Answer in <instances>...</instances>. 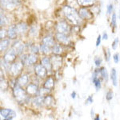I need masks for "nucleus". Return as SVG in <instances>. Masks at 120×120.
Returning <instances> with one entry per match:
<instances>
[{
  "label": "nucleus",
  "instance_id": "obj_1",
  "mask_svg": "<svg viewBox=\"0 0 120 120\" xmlns=\"http://www.w3.org/2000/svg\"><path fill=\"white\" fill-rule=\"evenodd\" d=\"M63 13H64L66 18L73 24L79 25L81 23V17L79 16V14L74 8L69 7V6H65L63 7Z\"/></svg>",
  "mask_w": 120,
  "mask_h": 120
},
{
  "label": "nucleus",
  "instance_id": "obj_2",
  "mask_svg": "<svg viewBox=\"0 0 120 120\" xmlns=\"http://www.w3.org/2000/svg\"><path fill=\"white\" fill-rule=\"evenodd\" d=\"M13 95H14L15 98L19 103L26 102V100L28 99L29 96L26 90L22 88V86H19L18 84H16L13 87Z\"/></svg>",
  "mask_w": 120,
  "mask_h": 120
},
{
  "label": "nucleus",
  "instance_id": "obj_3",
  "mask_svg": "<svg viewBox=\"0 0 120 120\" xmlns=\"http://www.w3.org/2000/svg\"><path fill=\"white\" fill-rule=\"evenodd\" d=\"M23 64H24V63H23L22 61H18V62H15V63H12V64L11 65V68H10V71H11L12 75L17 76V75H19L20 74L23 68Z\"/></svg>",
  "mask_w": 120,
  "mask_h": 120
},
{
  "label": "nucleus",
  "instance_id": "obj_4",
  "mask_svg": "<svg viewBox=\"0 0 120 120\" xmlns=\"http://www.w3.org/2000/svg\"><path fill=\"white\" fill-rule=\"evenodd\" d=\"M26 91L29 96L34 97V96L38 95V94H39V89H38L37 84H35V83H30V84L26 86Z\"/></svg>",
  "mask_w": 120,
  "mask_h": 120
},
{
  "label": "nucleus",
  "instance_id": "obj_5",
  "mask_svg": "<svg viewBox=\"0 0 120 120\" xmlns=\"http://www.w3.org/2000/svg\"><path fill=\"white\" fill-rule=\"evenodd\" d=\"M51 63H52V69L55 71H58L61 68L62 64H63V59L62 57H60L59 55H55L51 57Z\"/></svg>",
  "mask_w": 120,
  "mask_h": 120
},
{
  "label": "nucleus",
  "instance_id": "obj_6",
  "mask_svg": "<svg viewBox=\"0 0 120 120\" xmlns=\"http://www.w3.org/2000/svg\"><path fill=\"white\" fill-rule=\"evenodd\" d=\"M0 114H1L2 117L4 119H12L15 117H16V113L11 109H8V108H2L0 110Z\"/></svg>",
  "mask_w": 120,
  "mask_h": 120
},
{
  "label": "nucleus",
  "instance_id": "obj_7",
  "mask_svg": "<svg viewBox=\"0 0 120 120\" xmlns=\"http://www.w3.org/2000/svg\"><path fill=\"white\" fill-rule=\"evenodd\" d=\"M19 0H1V6L6 9H13L17 6Z\"/></svg>",
  "mask_w": 120,
  "mask_h": 120
},
{
  "label": "nucleus",
  "instance_id": "obj_8",
  "mask_svg": "<svg viewBox=\"0 0 120 120\" xmlns=\"http://www.w3.org/2000/svg\"><path fill=\"white\" fill-rule=\"evenodd\" d=\"M34 73L40 78H44L46 75V69L42 64H37L34 66Z\"/></svg>",
  "mask_w": 120,
  "mask_h": 120
},
{
  "label": "nucleus",
  "instance_id": "obj_9",
  "mask_svg": "<svg viewBox=\"0 0 120 120\" xmlns=\"http://www.w3.org/2000/svg\"><path fill=\"white\" fill-rule=\"evenodd\" d=\"M56 30L58 33L67 34L69 32V26L65 22H59L56 26Z\"/></svg>",
  "mask_w": 120,
  "mask_h": 120
},
{
  "label": "nucleus",
  "instance_id": "obj_10",
  "mask_svg": "<svg viewBox=\"0 0 120 120\" xmlns=\"http://www.w3.org/2000/svg\"><path fill=\"white\" fill-rule=\"evenodd\" d=\"M36 61H37V56L35 55V54H30V55H26L24 64L26 66H31L34 64Z\"/></svg>",
  "mask_w": 120,
  "mask_h": 120
},
{
  "label": "nucleus",
  "instance_id": "obj_11",
  "mask_svg": "<svg viewBox=\"0 0 120 120\" xmlns=\"http://www.w3.org/2000/svg\"><path fill=\"white\" fill-rule=\"evenodd\" d=\"M11 49H12L17 55H19V54L22 53L23 49H24V44L21 41H16L14 43V45L12 46Z\"/></svg>",
  "mask_w": 120,
  "mask_h": 120
},
{
  "label": "nucleus",
  "instance_id": "obj_12",
  "mask_svg": "<svg viewBox=\"0 0 120 120\" xmlns=\"http://www.w3.org/2000/svg\"><path fill=\"white\" fill-rule=\"evenodd\" d=\"M79 16L81 17V19H90L92 18V15L90 14V12L85 7H82L79 9Z\"/></svg>",
  "mask_w": 120,
  "mask_h": 120
},
{
  "label": "nucleus",
  "instance_id": "obj_13",
  "mask_svg": "<svg viewBox=\"0 0 120 120\" xmlns=\"http://www.w3.org/2000/svg\"><path fill=\"white\" fill-rule=\"evenodd\" d=\"M18 55L15 52L13 51L12 49H11L8 52H7L6 53V55H4V60L5 61H7V63H11V62H13L14 60L16 59V56Z\"/></svg>",
  "mask_w": 120,
  "mask_h": 120
},
{
  "label": "nucleus",
  "instance_id": "obj_14",
  "mask_svg": "<svg viewBox=\"0 0 120 120\" xmlns=\"http://www.w3.org/2000/svg\"><path fill=\"white\" fill-rule=\"evenodd\" d=\"M56 38L57 40L59 41L60 43L62 44H64V45H67L70 42L69 38L67 36V34H61V33H57L55 35Z\"/></svg>",
  "mask_w": 120,
  "mask_h": 120
},
{
  "label": "nucleus",
  "instance_id": "obj_15",
  "mask_svg": "<svg viewBox=\"0 0 120 120\" xmlns=\"http://www.w3.org/2000/svg\"><path fill=\"white\" fill-rule=\"evenodd\" d=\"M29 81V76L27 75H22L17 79V84L21 86H25L27 85Z\"/></svg>",
  "mask_w": 120,
  "mask_h": 120
},
{
  "label": "nucleus",
  "instance_id": "obj_16",
  "mask_svg": "<svg viewBox=\"0 0 120 120\" xmlns=\"http://www.w3.org/2000/svg\"><path fill=\"white\" fill-rule=\"evenodd\" d=\"M17 34H18V31H17V29H16L15 25L10 26L8 30H7V36H8V38H11V39H14V38H16Z\"/></svg>",
  "mask_w": 120,
  "mask_h": 120
},
{
  "label": "nucleus",
  "instance_id": "obj_17",
  "mask_svg": "<svg viewBox=\"0 0 120 120\" xmlns=\"http://www.w3.org/2000/svg\"><path fill=\"white\" fill-rule=\"evenodd\" d=\"M41 64L43 66L46 70H51L52 69V63L51 59L48 57H44L43 59L41 60Z\"/></svg>",
  "mask_w": 120,
  "mask_h": 120
},
{
  "label": "nucleus",
  "instance_id": "obj_18",
  "mask_svg": "<svg viewBox=\"0 0 120 120\" xmlns=\"http://www.w3.org/2000/svg\"><path fill=\"white\" fill-rule=\"evenodd\" d=\"M54 86H55V81H54V79L52 77H49L44 82L43 87H45L46 89H49V90H52L54 88Z\"/></svg>",
  "mask_w": 120,
  "mask_h": 120
},
{
  "label": "nucleus",
  "instance_id": "obj_19",
  "mask_svg": "<svg viewBox=\"0 0 120 120\" xmlns=\"http://www.w3.org/2000/svg\"><path fill=\"white\" fill-rule=\"evenodd\" d=\"M42 43L51 47V46H53L55 45V41H54V38L51 36H46L42 39Z\"/></svg>",
  "mask_w": 120,
  "mask_h": 120
},
{
  "label": "nucleus",
  "instance_id": "obj_20",
  "mask_svg": "<svg viewBox=\"0 0 120 120\" xmlns=\"http://www.w3.org/2000/svg\"><path fill=\"white\" fill-rule=\"evenodd\" d=\"M78 3L82 7H90L95 3V0H77Z\"/></svg>",
  "mask_w": 120,
  "mask_h": 120
},
{
  "label": "nucleus",
  "instance_id": "obj_21",
  "mask_svg": "<svg viewBox=\"0 0 120 120\" xmlns=\"http://www.w3.org/2000/svg\"><path fill=\"white\" fill-rule=\"evenodd\" d=\"M18 33H23L27 30V25L25 22H19L17 25H15Z\"/></svg>",
  "mask_w": 120,
  "mask_h": 120
},
{
  "label": "nucleus",
  "instance_id": "obj_22",
  "mask_svg": "<svg viewBox=\"0 0 120 120\" xmlns=\"http://www.w3.org/2000/svg\"><path fill=\"white\" fill-rule=\"evenodd\" d=\"M9 45H10L9 39H2L1 42H0V51L2 52H4L8 48Z\"/></svg>",
  "mask_w": 120,
  "mask_h": 120
},
{
  "label": "nucleus",
  "instance_id": "obj_23",
  "mask_svg": "<svg viewBox=\"0 0 120 120\" xmlns=\"http://www.w3.org/2000/svg\"><path fill=\"white\" fill-rule=\"evenodd\" d=\"M33 102H34V104L36 106H41L44 104V97L40 96V95L35 96V98H34Z\"/></svg>",
  "mask_w": 120,
  "mask_h": 120
},
{
  "label": "nucleus",
  "instance_id": "obj_24",
  "mask_svg": "<svg viewBox=\"0 0 120 120\" xmlns=\"http://www.w3.org/2000/svg\"><path fill=\"white\" fill-rule=\"evenodd\" d=\"M111 79L115 86H117V71L115 68H112L111 71Z\"/></svg>",
  "mask_w": 120,
  "mask_h": 120
},
{
  "label": "nucleus",
  "instance_id": "obj_25",
  "mask_svg": "<svg viewBox=\"0 0 120 120\" xmlns=\"http://www.w3.org/2000/svg\"><path fill=\"white\" fill-rule=\"evenodd\" d=\"M51 51L54 55H59V54H61L63 52V48L59 44H55V45L52 46Z\"/></svg>",
  "mask_w": 120,
  "mask_h": 120
},
{
  "label": "nucleus",
  "instance_id": "obj_26",
  "mask_svg": "<svg viewBox=\"0 0 120 120\" xmlns=\"http://www.w3.org/2000/svg\"><path fill=\"white\" fill-rule=\"evenodd\" d=\"M39 50H40V51H41L42 53L45 54V55H48V54L51 51L50 46H46V45H45V44H42V45H40Z\"/></svg>",
  "mask_w": 120,
  "mask_h": 120
},
{
  "label": "nucleus",
  "instance_id": "obj_27",
  "mask_svg": "<svg viewBox=\"0 0 120 120\" xmlns=\"http://www.w3.org/2000/svg\"><path fill=\"white\" fill-rule=\"evenodd\" d=\"M99 73H100V75L102 77V79H103L106 82H107V81H108V77H109V76H108L107 71H106V69L105 68V67H102V68H100Z\"/></svg>",
  "mask_w": 120,
  "mask_h": 120
},
{
  "label": "nucleus",
  "instance_id": "obj_28",
  "mask_svg": "<svg viewBox=\"0 0 120 120\" xmlns=\"http://www.w3.org/2000/svg\"><path fill=\"white\" fill-rule=\"evenodd\" d=\"M54 102V98L51 95H46L44 97V104L46 106H51Z\"/></svg>",
  "mask_w": 120,
  "mask_h": 120
},
{
  "label": "nucleus",
  "instance_id": "obj_29",
  "mask_svg": "<svg viewBox=\"0 0 120 120\" xmlns=\"http://www.w3.org/2000/svg\"><path fill=\"white\" fill-rule=\"evenodd\" d=\"M30 51L32 54H37L39 51V48L36 45H32L30 48Z\"/></svg>",
  "mask_w": 120,
  "mask_h": 120
},
{
  "label": "nucleus",
  "instance_id": "obj_30",
  "mask_svg": "<svg viewBox=\"0 0 120 120\" xmlns=\"http://www.w3.org/2000/svg\"><path fill=\"white\" fill-rule=\"evenodd\" d=\"M0 17H1V20H0V24H1V26H4V25L7 24V19L5 17V15H3V13H1V16H0Z\"/></svg>",
  "mask_w": 120,
  "mask_h": 120
},
{
  "label": "nucleus",
  "instance_id": "obj_31",
  "mask_svg": "<svg viewBox=\"0 0 120 120\" xmlns=\"http://www.w3.org/2000/svg\"><path fill=\"white\" fill-rule=\"evenodd\" d=\"M111 26H114V27H116V14L114 13L112 15L111 17Z\"/></svg>",
  "mask_w": 120,
  "mask_h": 120
},
{
  "label": "nucleus",
  "instance_id": "obj_32",
  "mask_svg": "<svg viewBox=\"0 0 120 120\" xmlns=\"http://www.w3.org/2000/svg\"><path fill=\"white\" fill-rule=\"evenodd\" d=\"M106 100H107V101H111L112 98H113V92L110 90V91H108L107 93H106Z\"/></svg>",
  "mask_w": 120,
  "mask_h": 120
},
{
  "label": "nucleus",
  "instance_id": "obj_33",
  "mask_svg": "<svg viewBox=\"0 0 120 120\" xmlns=\"http://www.w3.org/2000/svg\"><path fill=\"white\" fill-rule=\"evenodd\" d=\"M36 34H37V30H36V29L34 26H33V27L30 28V34L32 36H35Z\"/></svg>",
  "mask_w": 120,
  "mask_h": 120
},
{
  "label": "nucleus",
  "instance_id": "obj_34",
  "mask_svg": "<svg viewBox=\"0 0 120 120\" xmlns=\"http://www.w3.org/2000/svg\"><path fill=\"white\" fill-rule=\"evenodd\" d=\"M113 59H114V62H115V63H118L119 61V55L118 53H116L113 56Z\"/></svg>",
  "mask_w": 120,
  "mask_h": 120
},
{
  "label": "nucleus",
  "instance_id": "obj_35",
  "mask_svg": "<svg viewBox=\"0 0 120 120\" xmlns=\"http://www.w3.org/2000/svg\"><path fill=\"white\" fill-rule=\"evenodd\" d=\"M101 62L102 60L100 58H95V59H94V63H95V65L97 66V67H99L100 64H101Z\"/></svg>",
  "mask_w": 120,
  "mask_h": 120
},
{
  "label": "nucleus",
  "instance_id": "obj_36",
  "mask_svg": "<svg viewBox=\"0 0 120 120\" xmlns=\"http://www.w3.org/2000/svg\"><path fill=\"white\" fill-rule=\"evenodd\" d=\"M119 43V38H115V40L113 42V43H112V49H116V47H117V44Z\"/></svg>",
  "mask_w": 120,
  "mask_h": 120
},
{
  "label": "nucleus",
  "instance_id": "obj_37",
  "mask_svg": "<svg viewBox=\"0 0 120 120\" xmlns=\"http://www.w3.org/2000/svg\"><path fill=\"white\" fill-rule=\"evenodd\" d=\"M113 5L112 4H109L107 6V14H111L112 13V11H113Z\"/></svg>",
  "mask_w": 120,
  "mask_h": 120
},
{
  "label": "nucleus",
  "instance_id": "obj_38",
  "mask_svg": "<svg viewBox=\"0 0 120 120\" xmlns=\"http://www.w3.org/2000/svg\"><path fill=\"white\" fill-rule=\"evenodd\" d=\"M102 39V36L101 35H98V38H97V40H96V46H98L101 43V40Z\"/></svg>",
  "mask_w": 120,
  "mask_h": 120
},
{
  "label": "nucleus",
  "instance_id": "obj_39",
  "mask_svg": "<svg viewBox=\"0 0 120 120\" xmlns=\"http://www.w3.org/2000/svg\"><path fill=\"white\" fill-rule=\"evenodd\" d=\"M105 57L106 58V61H109L110 58H111V52L109 51V50H107V51L105 52Z\"/></svg>",
  "mask_w": 120,
  "mask_h": 120
},
{
  "label": "nucleus",
  "instance_id": "obj_40",
  "mask_svg": "<svg viewBox=\"0 0 120 120\" xmlns=\"http://www.w3.org/2000/svg\"><path fill=\"white\" fill-rule=\"evenodd\" d=\"M91 102H93V98H92V96H89L86 100V104H90V103H91Z\"/></svg>",
  "mask_w": 120,
  "mask_h": 120
},
{
  "label": "nucleus",
  "instance_id": "obj_41",
  "mask_svg": "<svg viewBox=\"0 0 120 120\" xmlns=\"http://www.w3.org/2000/svg\"><path fill=\"white\" fill-rule=\"evenodd\" d=\"M5 36H6V30H3V29H2V30H1V34H0V37H1L2 39H3Z\"/></svg>",
  "mask_w": 120,
  "mask_h": 120
},
{
  "label": "nucleus",
  "instance_id": "obj_42",
  "mask_svg": "<svg viewBox=\"0 0 120 120\" xmlns=\"http://www.w3.org/2000/svg\"><path fill=\"white\" fill-rule=\"evenodd\" d=\"M102 39H105V40L108 39V34H106V32L103 33V34H102Z\"/></svg>",
  "mask_w": 120,
  "mask_h": 120
},
{
  "label": "nucleus",
  "instance_id": "obj_43",
  "mask_svg": "<svg viewBox=\"0 0 120 120\" xmlns=\"http://www.w3.org/2000/svg\"><path fill=\"white\" fill-rule=\"evenodd\" d=\"M75 97H76V93H75V91H73L72 94H71V98H75Z\"/></svg>",
  "mask_w": 120,
  "mask_h": 120
},
{
  "label": "nucleus",
  "instance_id": "obj_44",
  "mask_svg": "<svg viewBox=\"0 0 120 120\" xmlns=\"http://www.w3.org/2000/svg\"><path fill=\"white\" fill-rule=\"evenodd\" d=\"M94 120H100V118H99V116H98V115H97V116H96L95 118H94Z\"/></svg>",
  "mask_w": 120,
  "mask_h": 120
},
{
  "label": "nucleus",
  "instance_id": "obj_45",
  "mask_svg": "<svg viewBox=\"0 0 120 120\" xmlns=\"http://www.w3.org/2000/svg\"><path fill=\"white\" fill-rule=\"evenodd\" d=\"M3 120H12V119H4Z\"/></svg>",
  "mask_w": 120,
  "mask_h": 120
}]
</instances>
